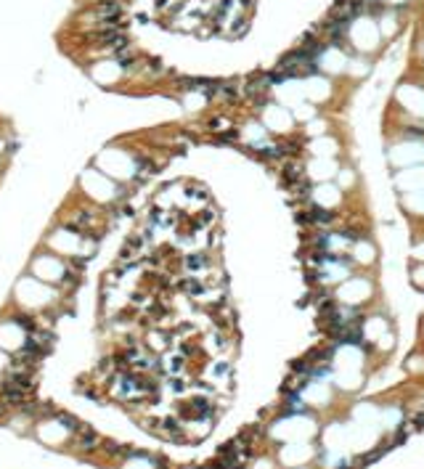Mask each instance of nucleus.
Listing matches in <instances>:
<instances>
[{
	"instance_id": "1",
	"label": "nucleus",
	"mask_w": 424,
	"mask_h": 469,
	"mask_svg": "<svg viewBox=\"0 0 424 469\" xmlns=\"http://www.w3.org/2000/svg\"><path fill=\"white\" fill-rule=\"evenodd\" d=\"M77 435H80V443H77L80 451H93L96 443H99V435H96L93 429H88V427H77Z\"/></svg>"
}]
</instances>
